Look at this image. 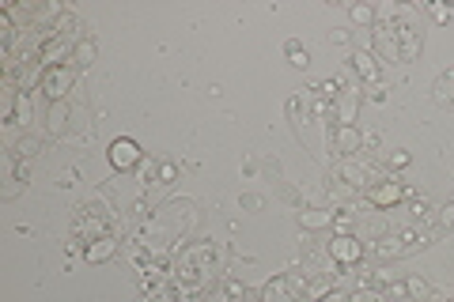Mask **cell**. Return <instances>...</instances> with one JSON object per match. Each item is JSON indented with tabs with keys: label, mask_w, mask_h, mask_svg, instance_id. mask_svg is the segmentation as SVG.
<instances>
[{
	"label": "cell",
	"mask_w": 454,
	"mask_h": 302,
	"mask_svg": "<svg viewBox=\"0 0 454 302\" xmlns=\"http://www.w3.org/2000/svg\"><path fill=\"white\" fill-rule=\"evenodd\" d=\"M175 174H178L175 162H159V167H156V185H167V181H175Z\"/></svg>",
	"instance_id": "cb8c5ba5"
},
{
	"label": "cell",
	"mask_w": 454,
	"mask_h": 302,
	"mask_svg": "<svg viewBox=\"0 0 454 302\" xmlns=\"http://www.w3.org/2000/svg\"><path fill=\"white\" fill-rule=\"evenodd\" d=\"M364 91L371 102H387V83H371V87H364Z\"/></svg>",
	"instance_id": "484cf974"
},
{
	"label": "cell",
	"mask_w": 454,
	"mask_h": 302,
	"mask_svg": "<svg viewBox=\"0 0 454 302\" xmlns=\"http://www.w3.org/2000/svg\"><path fill=\"white\" fill-rule=\"evenodd\" d=\"M409 219L413 223L432 219V201H428V196H409Z\"/></svg>",
	"instance_id": "2e32d148"
},
{
	"label": "cell",
	"mask_w": 454,
	"mask_h": 302,
	"mask_svg": "<svg viewBox=\"0 0 454 302\" xmlns=\"http://www.w3.org/2000/svg\"><path fill=\"white\" fill-rule=\"evenodd\" d=\"M348 302H387V299H382L375 287H356L352 295H348Z\"/></svg>",
	"instance_id": "603a6c76"
},
{
	"label": "cell",
	"mask_w": 454,
	"mask_h": 302,
	"mask_svg": "<svg viewBox=\"0 0 454 302\" xmlns=\"http://www.w3.org/2000/svg\"><path fill=\"white\" fill-rule=\"evenodd\" d=\"M405 295L413 302H424V299H432V287H428L421 276H409V280H405Z\"/></svg>",
	"instance_id": "e0dca14e"
},
{
	"label": "cell",
	"mask_w": 454,
	"mask_h": 302,
	"mask_svg": "<svg viewBox=\"0 0 454 302\" xmlns=\"http://www.w3.org/2000/svg\"><path fill=\"white\" fill-rule=\"evenodd\" d=\"M325 249H330V257L341 265V269H356V265L364 261V253H367L364 242L352 238V235H333V242Z\"/></svg>",
	"instance_id": "7a4b0ae2"
},
{
	"label": "cell",
	"mask_w": 454,
	"mask_h": 302,
	"mask_svg": "<svg viewBox=\"0 0 454 302\" xmlns=\"http://www.w3.org/2000/svg\"><path fill=\"white\" fill-rule=\"evenodd\" d=\"M330 42H333V46H348V42H352V34H348V31H330Z\"/></svg>",
	"instance_id": "f1b7e54d"
},
{
	"label": "cell",
	"mask_w": 454,
	"mask_h": 302,
	"mask_svg": "<svg viewBox=\"0 0 454 302\" xmlns=\"http://www.w3.org/2000/svg\"><path fill=\"white\" fill-rule=\"evenodd\" d=\"M91 60H95V42H88V38L76 42V46H72V65L76 68H88Z\"/></svg>",
	"instance_id": "5bb4252c"
},
{
	"label": "cell",
	"mask_w": 454,
	"mask_h": 302,
	"mask_svg": "<svg viewBox=\"0 0 454 302\" xmlns=\"http://www.w3.org/2000/svg\"><path fill=\"white\" fill-rule=\"evenodd\" d=\"M224 299H231V302H243V299H246V287H243L238 280H231V276H227V280H224Z\"/></svg>",
	"instance_id": "7402d4cb"
},
{
	"label": "cell",
	"mask_w": 454,
	"mask_h": 302,
	"mask_svg": "<svg viewBox=\"0 0 454 302\" xmlns=\"http://www.w3.org/2000/svg\"><path fill=\"white\" fill-rule=\"evenodd\" d=\"M435 223H439V227H454V201H451V204H443L439 215H435Z\"/></svg>",
	"instance_id": "d4e9b609"
},
{
	"label": "cell",
	"mask_w": 454,
	"mask_h": 302,
	"mask_svg": "<svg viewBox=\"0 0 454 302\" xmlns=\"http://www.w3.org/2000/svg\"><path fill=\"white\" fill-rule=\"evenodd\" d=\"M371 46H375V57H382V60H401L398 34H394L390 23H375V27H371Z\"/></svg>",
	"instance_id": "52a82bcc"
},
{
	"label": "cell",
	"mask_w": 454,
	"mask_h": 302,
	"mask_svg": "<svg viewBox=\"0 0 454 302\" xmlns=\"http://www.w3.org/2000/svg\"><path fill=\"white\" fill-rule=\"evenodd\" d=\"M428 12H432V15H435V19H439V23H447V19H451V12H454V8H443V4H428Z\"/></svg>",
	"instance_id": "83f0119b"
},
{
	"label": "cell",
	"mask_w": 454,
	"mask_h": 302,
	"mask_svg": "<svg viewBox=\"0 0 454 302\" xmlns=\"http://www.w3.org/2000/svg\"><path fill=\"white\" fill-rule=\"evenodd\" d=\"M367 253H375L379 261H394V257L405 253V246H401L398 235H379V238L371 242V246H367Z\"/></svg>",
	"instance_id": "ba28073f"
},
{
	"label": "cell",
	"mask_w": 454,
	"mask_h": 302,
	"mask_svg": "<svg viewBox=\"0 0 454 302\" xmlns=\"http://www.w3.org/2000/svg\"><path fill=\"white\" fill-rule=\"evenodd\" d=\"M409 167V151H390V170H401Z\"/></svg>",
	"instance_id": "4316f807"
},
{
	"label": "cell",
	"mask_w": 454,
	"mask_h": 302,
	"mask_svg": "<svg viewBox=\"0 0 454 302\" xmlns=\"http://www.w3.org/2000/svg\"><path fill=\"white\" fill-rule=\"evenodd\" d=\"M352 23H359V27H375V8L371 4H352Z\"/></svg>",
	"instance_id": "44dd1931"
},
{
	"label": "cell",
	"mask_w": 454,
	"mask_h": 302,
	"mask_svg": "<svg viewBox=\"0 0 454 302\" xmlns=\"http://www.w3.org/2000/svg\"><path fill=\"white\" fill-rule=\"evenodd\" d=\"M352 227H356L352 208H337V212H333V230H337V235H352Z\"/></svg>",
	"instance_id": "ac0fdd59"
},
{
	"label": "cell",
	"mask_w": 454,
	"mask_h": 302,
	"mask_svg": "<svg viewBox=\"0 0 454 302\" xmlns=\"http://www.w3.org/2000/svg\"><path fill=\"white\" fill-rule=\"evenodd\" d=\"M49 27H54V38H68V34H76V31H80V19H76V15H61V19H57V23H49Z\"/></svg>",
	"instance_id": "d6986e66"
},
{
	"label": "cell",
	"mask_w": 454,
	"mask_h": 302,
	"mask_svg": "<svg viewBox=\"0 0 454 302\" xmlns=\"http://www.w3.org/2000/svg\"><path fill=\"white\" fill-rule=\"evenodd\" d=\"M243 208H261V196L246 193V196H243Z\"/></svg>",
	"instance_id": "4dcf8cb0"
},
{
	"label": "cell",
	"mask_w": 454,
	"mask_h": 302,
	"mask_svg": "<svg viewBox=\"0 0 454 302\" xmlns=\"http://www.w3.org/2000/svg\"><path fill=\"white\" fill-rule=\"evenodd\" d=\"M299 227L303 230H325V227H333V212L330 208H299Z\"/></svg>",
	"instance_id": "9c48e42d"
},
{
	"label": "cell",
	"mask_w": 454,
	"mask_h": 302,
	"mask_svg": "<svg viewBox=\"0 0 454 302\" xmlns=\"http://www.w3.org/2000/svg\"><path fill=\"white\" fill-rule=\"evenodd\" d=\"M318 302H348V295H345V291H330V295L318 299Z\"/></svg>",
	"instance_id": "1f68e13d"
},
{
	"label": "cell",
	"mask_w": 454,
	"mask_h": 302,
	"mask_svg": "<svg viewBox=\"0 0 454 302\" xmlns=\"http://www.w3.org/2000/svg\"><path fill=\"white\" fill-rule=\"evenodd\" d=\"M435 102H443V106L454 110V68H447V72H439V80H435Z\"/></svg>",
	"instance_id": "8fae6325"
},
{
	"label": "cell",
	"mask_w": 454,
	"mask_h": 302,
	"mask_svg": "<svg viewBox=\"0 0 454 302\" xmlns=\"http://www.w3.org/2000/svg\"><path fill=\"white\" fill-rule=\"evenodd\" d=\"M409 196H416L409 185H401L394 174L387 178H379V181H371V185L364 189V201L371 204V208H379V212H390L394 204H401V201H409Z\"/></svg>",
	"instance_id": "6da1fadb"
},
{
	"label": "cell",
	"mask_w": 454,
	"mask_h": 302,
	"mask_svg": "<svg viewBox=\"0 0 454 302\" xmlns=\"http://www.w3.org/2000/svg\"><path fill=\"white\" fill-rule=\"evenodd\" d=\"M106 155H110V167H114V170H133V167H140V162H144V151L136 148V140H129V136L114 140Z\"/></svg>",
	"instance_id": "5b68a950"
},
{
	"label": "cell",
	"mask_w": 454,
	"mask_h": 302,
	"mask_svg": "<svg viewBox=\"0 0 454 302\" xmlns=\"http://www.w3.org/2000/svg\"><path fill=\"white\" fill-rule=\"evenodd\" d=\"M258 302H292V295H288V283H284V276H277V280H269V283H265Z\"/></svg>",
	"instance_id": "4fadbf2b"
},
{
	"label": "cell",
	"mask_w": 454,
	"mask_h": 302,
	"mask_svg": "<svg viewBox=\"0 0 454 302\" xmlns=\"http://www.w3.org/2000/svg\"><path fill=\"white\" fill-rule=\"evenodd\" d=\"M46 125H49V133H54V136H61L65 128H68V106H65V102H49Z\"/></svg>",
	"instance_id": "7c38bea8"
},
{
	"label": "cell",
	"mask_w": 454,
	"mask_h": 302,
	"mask_svg": "<svg viewBox=\"0 0 454 302\" xmlns=\"http://www.w3.org/2000/svg\"><path fill=\"white\" fill-rule=\"evenodd\" d=\"M72 83H76V68L57 65V68H46L42 91H46V99H49V102H65V94L72 91Z\"/></svg>",
	"instance_id": "3957f363"
},
{
	"label": "cell",
	"mask_w": 454,
	"mask_h": 302,
	"mask_svg": "<svg viewBox=\"0 0 454 302\" xmlns=\"http://www.w3.org/2000/svg\"><path fill=\"white\" fill-rule=\"evenodd\" d=\"M38 151H42V140H38V136H23V140L12 144V155H19V159H34Z\"/></svg>",
	"instance_id": "9a60e30c"
},
{
	"label": "cell",
	"mask_w": 454,
	"mask_h": 302,
	"mask_svg": "<svg viewBox=\"0 0 454 302\" xmlns=\"http://www.w3.org/2000/svg\"><path fill=\"white\" fill-rule=\"evenodd\" d=\"M284 53H288V60H292L295 68H307V65H311V53H307V49L299 46L295 38H292V42H288V46H284Z\"/></svg>",
	"instance_id": "ffe728a7"
},
{
	"label": "cell",
	"mask_w": 454,
	"mask_h": 302,
	"mask_svg": "<svg viewBox=\"0 0 454 302\" xmlns=\"http://www.w3.org/2000/svg\"><path fill=\"white\" fill-rule=\"evenodd\" d=\"M364 148H367V151H375V148H379V136L367 133V136H364Z\"/></svg>",
	"instance_id": "d6a6232c"
},
{
	"label": "cell",
	"mask_w": 454,
	"mask_h": 302,
	"mask_svg": "<svg viewBox=\"0 0 454 302\" xmlns=\"http://www.w3.org/2000/svg\"><path fill=\"white\" fill-rule=\"evenodd\" d=\"M348 68L359 76V83L364 87H371V83H382V72H379V57L371 53V49H356L352 57H348Z\"/></svg>",
	"instance_id": "8992f818"
},
{
	"label": "cell",
	"mask_w": 454,
	"mask_h": 302,
	"mask_svg": "<svg viewBox=\"0 0 454 302\" xmlns=\"http://www.w3.org/2000/svg\"><path fill=\"white\" fill-rule=\"evenodd\" d=\"M114 253H117V238L114 235H106V238H99V242H88V249H83V257H88L91 265L110 261Z\"/></svg>",
	"instance_id": "30bf717a"
},
{
	"label": "cell",
	"mask_w": 454,
	"mask_h": 302,
	"mask_svg": "<svg viewBox=\"0 0 454 302\" xmlns=\"http://www.w3.org/2000/svg\"><path fill=\"white\" fill-rule=\"evenodd\" d=\"M76 178H80V174H76V170H72V167H68V170H65V174H61V178H57V185H61V189H68V185H76Z\"/></svg>",
	"instance_id": "f546056e"
},
{
	"label": "cell",
	"mask_w": 454,
	"mask_h": 302,
	"mask_svg": "<svg viewBox=\"0 0 454 302\" xmlns=\"http://www.w3.org/2000/svg\"><path fill=\"white\" fill-rule=\"evenodd\" d=\"M330 148L352 159L356 151H364V133L356 125H330Z\"/></svg>",
	"instance_id": "277c9868"
}]
</instances>
